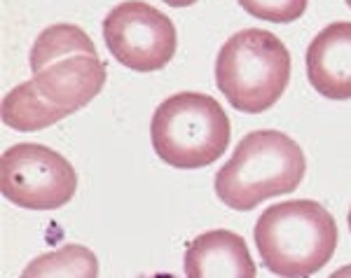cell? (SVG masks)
Segmentation results:
<instances>
[{
	"instance_id": "cell-14",
	"label": "cell",
	"mask_w": 351,
	"mask_h": 278,
	"mask_svg": "<svg viewBox=\"0 0 351 278\" xmlns=\"http://www.w3.org/2000/svg\"><path fill=\"white\" fill-rule=\"evenodd\" d=\"M347 220H349V229H351V208H349V218Z\"/></svg>"
},
{
	"instance_id": "cell-9",
	"label": "cell",
	"mask_w": 351,
	"mask_h": 278,
	"mask_svg": "<svg viewBox=\"0 0 351 278\" xmlns=\"http://www.w3.org/2000/svg\"><path fill=\"white\" fill-rule=\"evenodd\" d=\"M185 276L190 278H253L256 262L246 241L230 229H211L185 251Z\"/></svg>"
},
{
	"instance_id": "cell-5",
	"label": "cell",
	"mask_w": 351,
	"mask_h": 278,
	"mask_svg": "<svg viewBox=\"0 0 351 278\" xmlns=\"http://www.w3.org/2000/svg\"><path fill=\"white\" fill-rule=\"evenodd\" d=\"M28 59L36 89L66 115L92 103L108 77L92 38L73 24L45 28Z\"/></svg>"
},
{
	"instance_id": "cell-6",
	"label": "cell",
	"mask_w": 351,
	"mask_h": 278,
	"mask_svg": "<svg viewBox=\"0 0 351 278\" xmlns=\"http://www.w3.org/2000/svg\"><path fill=\"white\" fill-rule=\"evenodd\" d=\"M0 190L26 211H56L75 197L77 171L52 147L19 143L3 152Z\"/></svg>"
},
{
	"instance_id": "cell-3",
	"label": "cell",
	"mask_w": 351,
	"mask_h": 278,
	"mask_svg": "<svg viewBox=\"0 0 351 278\" xmlns=\"http://www.w3.org/2000/svg\"><path fill=\"white\" fill-rule=\"evenodd\" d=\"M291 82V52L274 33L246 28L216 56V84L230 105L246 115L269 110Z\"/></svg>"
},
{
	"instance_id": "cell-12",
	"label": "cell",
	"mask_w": 351,
	"mask_h": 278,
	"mask_svg": "<svg viewBox=\"0 0 351 278\" xmlns=\"http://www.w3.org/2000/svg\"><path fill=\"white\" fill-rule=\"evenodd\" d=\"M309 0H239V5L251 16L274 24H291L304 14Z\"/></svg>"
},
{
	"instance_id": "cell-7",
	"label": "cell",
	"mask_w": 351,
	"mask_h": 278,
	"mask_svg": "<svg viewBox=\"0 0 351 278\" xmlns=\"http://www.w3.org/2000/svg\"><path fill=\"white\" fill-rule=\"evenodd\" d=\"M108 52L136 73L162 71L173 59L178 38L167 14L143 0H127L104 19Z\"/></svg>"
},
{
	"instance_id": "cell-1",
	"label": "cell",
	"mask_w": 351,
	"mask_h": 278,
	"mask_svg": "<svg viewBox=\"0 0 351 278\" xmlns=\"http://www.w3.org/2000/svg\"><path fill=\"white\" fill-rule=\"evenodd\" d=\"M253 238L265 266L276 276L300 278L321 271L339 243L332 213L314 199H291L265 208Z\"/></svg>"
},
{
	"instance_id": "cell-13",
	"label": "cell",
	"mask_w": 351,
	"mask_h": 278,
	"mask_svg": "<svg viewBox=\"0 0 351 278\" xmlns=\"http://www.w3.org/2000/svg\"><path fill=\"white\" fill-rule=\"evenodd\" d=\"M162 3L171 5V8H190V5H195L197 0H162Z\"/></svg>"
},
{
	"instance_id": "cell-15",
	"label": "cell",
	"mask_w": 351,
	"mask_h": 278,
	"mask_svg": "<svg viewBox=\"0 0 351 278\" xmlns=\"http://www.w3.org/2000/svg\"><path fill=\"white\" fill-rule=\"evenodd\" d=\"M344 3H347V5H349V8H351V0H344Z\"/></svg>"
},
{
	"instance_id": "cell-4",
	"label": "cell",
	"mask_w": 351,
	"mask_h": 278,
	"mask_svg": "<svg viewBox=\"0 0 351 278\" xmlns=\"http://www.w3.org/2000/svg\"><path fill=\"white\" fill-rule=\"evenodd\" d=\"M230 117L213 96L180 92L157 105L150 122L152 150L180 171H195L228 152Z\"/></svg>"
},
{
	"instance_id": "cell-8",
	"label": "cell",
	"mask_w": 351,
	"mask_h": 278,
	"mask_svg": "<svg viewBox=\"0 0 351 278\" xmlns=\"http://www.w3.org/2000/svg\"><path fill=\"white\" fill-rule=\"evenodd\" d=\"M307 77L326 99H351V21H335L311 40L307 47Z\"/></svg>"
},
{
	"instance_id": "cell-10",
	"label": "cell",
	"mask_w": 351,
	"mask_h": 278,
	"mask_svg": "<svg viewBox=\"0 0 351 278\" xmlns=\"http://www.w3.org/2000/svg\"><path fill=\"white\" fill-rule=\"evenodd\" d=\"M64 117H68L66 112L49 103L36 89L33 79L14 87L3 99V122L16 131H40Z\"/></svg>"
},
{
	"instance_id": "cell-11",
	"label": "cell",
	"mask_w": 351,
	"mask_h": 278,
	"mask_svg": "<svg viewBox=\"0 0 351 278\" xmlns=\"http://www.w3.org/2000/svg\"><path fill=\"white\" fill-rule=\"evenodd\" d=\"M26 278L33 276H71V278H94L99 276V260L84 246L68 243L61 251L36 257L24 269Z\"/></svg>"
},
{
	"instance_id": "cell-2",
	"label": "cell",
	"mask_w": 351,
	"mask_h": 278,
	"mask_svg": "<svg viewBox=\"0 0 351 278\" xmlns=\"http://www.w3.org/2000/svg\"><path fill=\"white\" fill-rule=\"evenodd\" d=\"M307 171L304 152L291 136L265 129L239 140L216 173V194L232 211H251L271 197L295 192Z\"/></svg>"
}]
</instances>
